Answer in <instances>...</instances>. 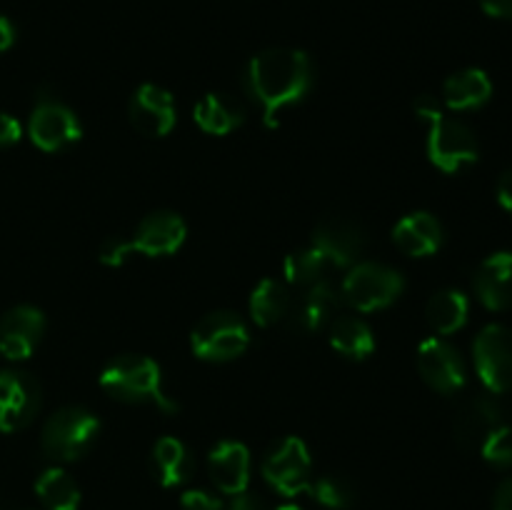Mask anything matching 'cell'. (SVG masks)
<instances>
[{"label":"cell","mask_w":512,"mask_h":510,"mask_svg":"<svg viewBox=\"0 0 512 510\" xmlns=\"http://www.w3.org/2000/svg\"><path fill=\"white\" fill-rule=\"evenodd\" d=\"M470 303L468 295L460 293V290L448 288L435 293L433 298L425 305V318H428L430 328L440 335H450L455 330L463 328L468 323Z\"/></svg>","instance_id":"obj_26"},{"label":"cell","mask_w":512,"mask_h":510,"mask_svg":"<svg viewBox=\"0 0 512 510\" xmlns=\"http://www.w3.org/2000/svg\"><path fill=\"white\" fill-rule=\"evenodd\" d=\"M193 120L198 128L208 135H228L240 128L245 120V110L238 100L228 98L223 93H208L198 100L193 108Z\"/></svg>","instance_id":"obj_23"},{"label":"cell","mask_w":512,"mask_h":510,"mask_svg":"<svg viewBox=\"0 0 512 510\" xmlns=\"http://www.w3.org/2000/svg\"><path fill=\"white\" fill-rule=\"evenodd\" d=\"M290 313V290L283 280L265 278L250 295V318L260 328H273Z\"/></svg>","instance_id":"obj_24"},{"label":"cell","mask_w":512,"mask_h":510,"mask_svg":"<svg viewBox=\"0 0 512 510\" xmlns=\"http://www.w3.org/2000/svg\"><path fill=\"white\" fill-rule=\"evenodd\" d=\"M45 333V315L33 305H15L0 318V353L10 360L33 355Z\"/></svg>","instance_id":"obj_15"},{"label":"cell","mask_w":512,"mask_h":510,"mask_svg":"<svg viewBox=\"0 0 512 510\" xmlns=\"http://www.w3.org/2000/svg\"><path fill=\"white\" fill-rule=\"evenodd\" d=\"M473 360L480 380L490 393L512 390V330L488 325L473 343Z\"/></svg>","instance_id":"obj_9"},{"label":"cell","mask_w":512,"mask_h":510,"mask_svg":"<svg viewBox=\"0 0 512 510\" xmlns=\"http://www.w3.org/2000/svg\"><path fill=\"white\" fill-rule=\"evenodd\" d=\"M278 510H305V508H300V505H295V503H285V505H280Z\"/></svg>","instance_id":"obj_38"},{"label":"cell","mask_w":512,"mask_h":510,"mask_svg":"<svg viewBox=\"0 0 512 510\" xmlns=\"http://www.w3.org/2000/svg\"><path fill=\"white\" fill-rule=\"evenodd\" d=\"M328 260L313 248V245H305V248L293 250V253L285 258L283 273L285 283L298 285V288H308V285L318 283L325 278V270H328Z\"/></svg>","instance_id":"obj_28"},{"label":"cell","mask_w":512,"mask_h":510,"mask_svg":"<svg viewBox=\"0 0 512 510\" xmlns=\"http://www.w3.org/2000/svg\"><path fill=\"white\" fill-rule=\"evenodd\" d=\"M208 470L220 493H245L250 483V450L238 440H223L210 450Z\"/></svg>","instance_id":"obj_16"},{"label":"cell","mask_w":512,"mask_h":510,"mask_svg":"<svg viewBox=\"0 0 512 510\" xmlns=\"http://www.w3.org/2000/svg\"><path fill=\"white\" fill-rule=\"evenodd\" d=\"M260 470H263V478L285 498L308 493L310 483H313V478H310L313 475V458H310L305 440L295 438V435H288L275 448H270Z\"/></svg>","instance_id":"obj_8"},{"label":"cell","mask_w":512,"mask_h":510,"mask_svg":"<svg viewBox=\"0 0 512 510\" xmlns=\"http://www.w3.org/2000/svg\"><path fill=\"white\" fill-rule=\"evenodd\" d=\"M308 493L313 495L315 503H320L328 510H348L355 503V490L340 475H323V478L313 480L308 488Z\"/></svg>","instance_id":"obj_29"},{"label":"cell","mask_w":512,"mask_h":510,"mask_svg":"<svg viewBox=\"0 0 512 510\" xmlns=\"http://www.w3.org/2000/svg\"><path fill=\"white\" fill-rule=\"evenodd\" d=\"M225 510H268V505H265L258 495L245 490V493L233 495V500H230V505Z\"/></svg>","instance_id":"obj_33"},{"label":"cell","mask_w":512,"mask_h":510,"mask_svg":"<svg viewBox=\"0 0 512 510\" xmlns=\"http://www.w3.org/2000/svg\"><path fill=\"white\" fill-rule=\"evenodd\" d=\"M340 300H343L340 298V290L335 288L328 278L308 285L303 298L295 303L293 313H290L293 325L300 330V333H318V330H323L325 325L333 323Z\"/></svg>","instance_id":"obj_19"},{"label":"cell","mask_w":512,"mask_h":510,"mask_svg":"<svg viewBox=\"0 0 512 510\" xmlns=\"http://www.w3.org/2000/svg\"><path fill=\"white\" fill-rule=\"evenodd\" d=\"M503 420V408L498 405V400L490 398V395H478V398L468 400L463 408L455 415L453 433L463 448L475 450L483 445V440L488 438L490 430L498 428Z\"/></svg>","instance_id":"obj_18"},{"label":"cell","mask_w":512,"mask_h":510,"mask_svg":"<svg viewBox=\"0 0 512 510\" xmlns=\"http://www.w3.org/2000/svg\"><path fill=\"white\" fill-rule=\"evenodd\" d=\"M15 43V28L5 15H0V53L10 50V45Z\"/></svg>","instance_id":"obj_37"},{"label":"cell","mask_w":512,"mask_h":510,"mask_svg":"<svg viewBox=\"0 0 512 510\" xmlns=\"http://www.w3.org/2000/svg\"><path fill=\"white\" fill-rule=\"evenodd\" d=\"M20 135H23V128H20L18 120L0 110V148H8V145L18 143Z\"/></svg>","instance_id":"obj_32"},{"label":"cell","mask_w":512,"mask_h":510,"mask_svg":"<svg viewBox=\"0 0 512 510\" xmlns=\"http://www.w3.org/2000/svg\"><path fill=\"white\" fill-rule=\"evenodd\" d=\"M150 463H153V475L158 478V483L163 488H175V485H183L185 480L193 475V455L185 448L183 440L178 438H160L153 445V455H150Z\"/></svg>","instance_id":"obj_22"},{"label":"cell","mask_w":512,"mask_h":510,"mask_svg":"<svg viewBox=\"0 0 512 510\" xmlns=\"http://www.w3.org/2000/svg\"><path fill=\"white\" fill-rule=\"evenodd\" d=\"M310 245L328 260L330 268H350L363 255L365 235L353 220L330 215L315 225Z\"/></svg>","instance_id":"obj_13"},{"label":"cell","mask_w":512,"mask_h":510,"mask_svg":"<svg viewBox=\"0 0 512 510\" xmlns=\"http://www.w3.org/2000/svg\"><path fill=\"white\" fill-rule=\"evenodd\" d=\"M35 495L48 510H78L80 488L63 468H48L35 480Z\"/></svg>","instance_id":"obj_27"},{"label":"cell","mask_w":512,"mask_h":510,"mask_svg":"<svg viewBox=\"0 0 512 510\" xmlns=\"http://www.w3.org/2000/svg\"><path fill=\"white\" fill-rule=\"evenodd\" d=\"M443 225L435 215L418 210L400 218L393 228V243L410 258H428L443 245Z\"/></svg>","instance_id":"obj_20"},{"label":"cell","mask_w":512,"mask_h":510,"mask_svg":"<svg viewBox=\"0 0 512 510\" xmlns=\"http://www.w3.org/2000/svg\"><path fill=\"white\" fill-rule=\"evenodd\" d=\"M128 118L145 138H163L175 125V100L165 88L155 83H143L128 103Z\"/></svg>","instance_id":"obj_14"},{"label":"cell","mask_w":512,"mask_h":510,"mask_svg":"<svg viewBox=\"0 0 512 510\" xmlns=\"http://www.w3.org/2000/svg\"><path fill=\"white\" fill-rule=\"evenodd\" d=\"M418 370L425 383L440 395H453L465 385V363L458 348L443 338H425L418 345Z\"/></svg>","instance_id":"obj_12"},{"label":"cell","mask_w":512,"mask_h":510,"mask_svg":"<svg viewBox=\"0 0 512 510\" xmlns=\"http://www.w3.org/2000/svg\"><path fill=\"white\" fill-rule=\"evenodd\" d=\"M480 455L495 468H510L512 465V425L500 423L498 428L490 430L488 438L480 445Z\"/></svg>","instance_id":"obj_30"},{"label":"cell","mask_w":512,"mask_h":510,"mask_svg":"<svg viewBox=\"0 0 512 510\" xmlns=\"http://www.w3.org/2000/svg\"><path fill=\"white\" fill-rule=\"evenodd\" d=\"M330 345L345 358L365 360L373 355L375 335L365 320L355 315H340L330 323Z\"/></svg>","instance_id":"obj_25"},{"label":"cell","mask_w":512,"mask_h":510,"mask_svg":"<svg viewBox=\"0 0 512 510\" xmlns=\"http://www.w3.org/2000/svg\"><path fill=\"white\" fill-rule=\"evenodd\" d=\"M475 295L488 310L512 308V250L495 253L480 263L473 278Z\"/></svg>","instance_id":"obj_17"},{"label":"cell","mask_w":512,"mask_h":510,"mask_svg":"<svg viewBox=\"0 0 512 510\" xmlns=\"http://www.w3.org/2000/svg\"><path fill=\"white\" fill-rule=\"evenodd\" d=\"M245 83H248L250 95L263 108L265 125L275 128L280 113L303 100L313 85V63L303 50H263L248 63Z\"/></svg>","instance_id":"obj_1"},{"label":"cell","mask_w":512,"mask_h":510,"mask_svg":"<svg viewBox=\"0 0 512 510\" xmlns=\"http://www.w3.org/2000/svg\"><path fill=\"white\" fill-rule=\"evenodd\" d=\"M180 508L183 510H225L223 500L218 495L208 493V490H185L180 498Z\"/></svg>","instance_id":"obj_31"},{"label":"cell","mask_w":512,"mask_h":510,"mask_svg":"<svg viewBox=\"0 0 512 510\" xmlns=\"http://www.w3.org/2000/svg\"><path fill=\"white\" fill-rule=\"evenodd\" d=\"M185 235H188V225L173 210H158V213L145 215L135 228L133 238L105 240L100 248V263L118 268L133 253L145 255V258H163V255H173L183 248Z\"/></svg>","instance_id":"obj_3"},{"label":"cell","mask_w":512,"mask_h":510,"mask_svg":"<svg viewBox=\"0 0 512 510\" xmlns=\"http://www.w3.org/2000/svg\"><path fill=\"white\" fill-rule=\"evenodd\" d=\"M493 510H512V478L503 480L498 490H495Z\"/></svg>","instance_id":"obj_35"},{"label":"cell","mask_w":512,"mask_h":510,"mask_svg":"<svg viewBox=\"0 0 512 510\" xmlns=\"http://www.w3.org/2000/svg\"><path fill=\"white\" fill-rule=\"evenodd\" d=\"M100 388L123 403H153L168 413L178 410V403L165 393L160 365L148 355L125 353L110 360L100 373Z\"/></svg>","instance_id":"obj_4"},{"label":"cell","mask_w":512,"mask_h":510,"mask_svg":"<svg viewBox=\"0 0 512 510\" xmlns=\"http://www.w3.org/2000/svg\"><path fill=\"white\" fill-rule=\"evenodd\" d=\"M480 8L493 18L512 20V0H480Z\"/></svg>","instance_id":"obj_34"},{"label":"cell","mask_w":512,"mask_h":510,"mask_svg":"<svg viewBox=\"0 0 512 510\" xmlns=\"http://www.w3.org/2000/svg\"><path fill=\"white\" fill-rule=\"evenodd\" d=\"M43 393L40 383L23 370H5L0 373V430L15 433L28 428L38 415Z\"/></svg>","instance_id":"obj_11"},{"label":"cell","mask_w":512,"mask_h":510,"mask_svg":"<svg viewBox=\"0 0 512 510\" xmlns=\"http://www.w3.org/2000/svg\"><path fill=\"white\" fill-rule=\"evenodd\" d=\"M98 433L100 423L88 408L65 405L45 420L40 445L48 458L58 460V463H73L93 448Z\"/></svg>","instance_id":"obj_5"},{"label":"cell","mask_w":512,"mask_h":510,"mask_svg":"<svg viewBox=\"0 0 512 510\" xmlns=\"http://www.w3.org/2000/svg\"><path fill=\"white\" fill-rule=\"evenodd\" d=\"M250 345V330L233 310L208 313L190 333V348L200 360L225 363L243 355Z\"/></svg>","instance_id":"obj_7"},{"label":"cell","mask_w":512,"mask_h":510,"mask_svg":"<svg viewBox=\"0 0 512 510\" xmlns=\"http://www.w3.org/2000/svg\"><path fill=\"white\" fill-rule=\"evenodd\" d=\"M405 280L395 268L383 263H355L348 268V275L343 278V288H340V298L348 305H353L360 313H375L403 295Z\"/></svg>","instance_id":"obj_6"},{"label":"cell","mask_w":512,"mask_h":510,"mask_svg":"<svg viewBox=\"0 0 512 510\" xmlns=\"http://www.w3.org/2000/svg\"><path fill=\"white\" fill-rule=\"evenodd\" d=\"M28 135L40 150L55 153V150L78 143L80 135H83V125L65 103L55 98H40L30 113Z\"/></svg>","instance_id":"obj_10"},{"label":"cell","mask_w":512,"mask_h":510,"mask_svg":"<svg viewBox=\"0 0 512 510\" xmlns=\"http://www.w3.org/2000/svg\"><path fill=\"white\" fill-rule=\"evenodd\" d=\"M415 113L430 125L428 158L443 173H458L465 165L478 160V138L458 118H448L433 95H420L415 100Z\"/></svg>","instance_id":"obj_2"},{"label":"cell","mask_w":512,"mask_h":510,"mask_svg":"<svg viewBox=\"0 0 512 510\" xmlns=\"http://www.w3.org/2000/svg\"><path fill=\"white\" fill-rule=\"evenodd\" d=\"M493 95V80L485 70L465 68L450 75L443 85V100L450 110H475Z\"/></svg>","instance_id":"obj_21"},{"label":"cell","mask_w":512,"mask_h":510,"mask_svg":"<svg viewBox=\"0 0 512 510\" xmlns=\"http://www.w3.org/2000/svg\"><path fill=\"white\" fill-rule=\"evenodd\" d=\"M498 203L512 213V168L505 170L498 183Z\"/></svg>","instance_id":"obj_36"}]
</instances>
